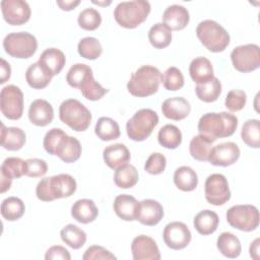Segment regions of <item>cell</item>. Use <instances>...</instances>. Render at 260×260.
Returning a JSON list of instances; mask_svg holds the SVG:
<instances>
[{"label": "cell", "instance_id": "cell-26", "mask_svg": "<svg viewBox=\"0 0 260 260\" xmlns=\"http://www.w3.org/2000/svg\"><path fill=\"white\" fill-rule=\"evenodd\" d=\"M1 145L11 151L20 149L26 140L24 131L18 127H6L1 124Z\"/></svg>", "mask_w": 260, "mask_h": 260}, {"label": "cell", "instance_id": "cell-39", "mask_svg": "<svg viewBox=\"0 0 260 260\" xmlns=\"http://www.w3.org/2000/svg\"><path fill=\"white\" fill-rule=\"evenodd\" d=\"M25 211L23 201L18 197H8L1 203V214L8 221L19 219Z\"/></svg>", "mask_w": 260, "mask_h": 260}, {"label": "cell", "instance_id": "cell-1", "mask_svg": "<svg viewBox=\"0 0 260 260\" xmlns=\"http://www.w3.org/2000/svg\"><path fill=\"white\" fill-rule=\"evenodd\" d=\"M238 127V118L228 112L206 113L198 121V132L215 141L218 138L232 136Z\"/></svg>", "mask_w": 260, "mask_h": 260}, {"label": "cell", "instance_id": "cell-23", "mask_svg": "<svg viewBox=\"0 0 260 260\" xmlns=\"http://www.w3.org/2000/svg\"><path fill=\"white\" fill-rule=\"evenodd\" d=\"M103 157L110 169L116 170L130 160V151L125 144L115 143L104 149Z\"/></svg>", "mask_w": 260, "mask_h": 260}, {"label": "cell", "instance_id": "cell-38", "mask_svg": "<svg viewBox=\"0 0 260 260\" xmlns=\"http://www.w3.org/2000/svg\"><path fill=\"white\" fill-rule=\"evenodd\" d=\"M157 140L162 147L168 149H175L182 142V133L177 126L173 124H167L159 129Z\"/></svg>", "mask_w": 260, "mask_h": 260}, {"label": "cell", "instance_id": "cell-42", "mask_svg": "<svg viewBox=\"0 0 260 260\" xmlns=\"http://www.w3.org/2000/svg\"><path fill=\"white\" fill-rule=\"evenodd\" d=\"M77 51L81 57L87 60H95L102 55L103 48L98 39L93 37H86L79 41Z\"/></svg>", "mask_w": 260, "mask_h": 260}, {"label": "cell", "instance_id": "cell-12", "mask_svg": "<svg viewBox=\"0 0 260 260\" xmlns=\"http://www.w3.org/2000/svg\"><path fill=\"white\" fill-rule=\"evenodd\" d=\"M204 194L208 203L219 206L231 198V191L226 178L221 174H212L207 177L204 184Z\"/></svg>", "mask_w": 260, "mask_h": 260}, {"label": "cell", "instance_id": "cell-10", "mask_svg": "<svg viewBox=\"0 0 260 260\" xmlns=\"http://www.w3.org/2000/svg\"><path fill=\"white\" fill-rule=\"evenodd\" d=\"M231 60L236 70L248 73L260 66V48L256 44L238 46L231 53Z\"/></svg>", "mask_w": 260, "mask_h": 260}, {"label": "cell", "instance_id": "cell-31", "mask_svg": "<svg viewBox=\"0 0 260 260\" xmlns=\"http://www.w3.org/2000/svg\"><path fill=\"white\" fill-rule=\"evenodd\" d=\"M51 79L52 76L39 64V62L32 63L26 69L25 80L31 88H45L51 82Z\"/></svg>", "mask_w": 260, "mask_h": 260}, {"label": "cell", "instance_id": "cell-32", "mask_svg": "<svg viewBox=\"0 0 260 260\" xmlns=\"http://www.w3.org/2000/svg\"><path fill=\"white\" fill-rule=\"evenodd\" d=\"M138 172L136 168L130 164H124L117 168L114 175V182L117 187L128 189L134 187L138 182Z\"/></svg>", "mask_w": 260, "mask_h": 260}, {"label": "cell", "instance_id": "cell-21", "mask_svg": "<svg viewBox=\"0 0 260 260\" xmlns=\"http://www.w3.org/2000/svg\"><path fill=\"white\" fill-rule=\"evenodd\" d=\"M191 111L190 103L182 96L169 98L161 105V112L168 119L180 121L185 119Z\"/></svg>", "mask_w": 260, "mask_h": 260}, {"label": "cell", "instance_id": "cell-6", "mask_svg": "<svg viewBox=\"0 0 260 260\" xmlns=\"http://www.w3.org/2000/svg\"><path fill=\"white\" fill-rule=\"evenodd\" d=\"M59 118L72 130L81 132L89 127L92 117L82 103L75 99H68L60 105Z\"/></svg>", "mask_w": 260, "mask_h": 260}, {"label": "cell", "instance_id": "cell-19", "mask_svg": "<svg viewBox=\"0 0 260 260\" xmlns=\"http://www.w3.org/2000/svg\"><path fill=\"white\" fill-rule=\"evenodd\" d=\"M81 144L79 140L73 136L65 134L58 142L55 154L64 162L70 164L76 161L81 155Z\"/></svg>", "mask_w": 260, "mask_h": 260}, {"label": "cell", "instance_id": "cell-33", "mask_svg": "<svg viewBox=\"0 0 260 260\" xmlns=\"http://www.w3.org/2000/svg\"><path fill=\"white\" fill-rule=\"evenodd\" d=\"M95 135L103 141H110L120 137L119 124L109 117H101L94 127Z\"/></svg>", "mask_w": 260, "mask_h": 260}, {"label": "cell", "instance_id": "cell-44", "mask_svg": "<svg viewBox=\"0 0 260 260\" xmlns=\"http://www.w3.org/2000/svg\"><path fill=\"white\" fill-rule=\"evenodd\" d=\"M82 95L89 101L101 100L109 89L103 87L98 81L94 80L93 74L90 75L79 87Z\"/></svg>", "mask_w": 260, "mask_h": 260}, {"label": "cell", "instance_id": "cell-4", "mask_svg": "<svg viewBox=\"0 0 260 260\" xmlns=\"http://www.w3.org/2000/svg\"><path fill=\"white\" fill-rule=\"evenodd\" d=\"M150 12V4L145 0L123 1L114 10V18L125 28H135L146 20Z\"/></svg>", "mask_w": 260, "mask_h": 260}, {"label": "cell", "instance_id": "cell-14", "mask_svg": "<svg viewBox=\"0 0 260 260\" xmlns=\"http://www.w3.org/2000/svg\"><path fill=\"white\" fill-rule=\"evenodd\" d=\"M191 232L188 226L181 221L168 223L162 232L165 244L173 250H182L191 242Z\"/></svg>", "mask_w": 260, "mask_h": 260}, {"label": "cell", "instance_id": "cell-35", "mask_svg": "<svg viewBox=\"0 0 260 260\" xmlns=\"http://www.w3.org/2000/svg\"><path fill=\"white\" fill-rule=\"evenodd\" d=\"M212 143L209 138L202 134L194 136L189 144V151L193 158L200 161H207L209 152L212 148Z\"/></svg>", "mask_w": 260, "mask_h": 260}, {"label": "cell", "instance_id": "cell-7", "mask_svg": "<svg viewBox=\"0 0 260 260\" xmlns=\"http://www.w3.org/2000/svg\"><path fill=\"white\" fill-rule=\"evenodd\" d=\"M158 124V116L151 109L138 110L126 124V132L130 139L143 141L149 137Z\"/></svg>", "mask_w": 260, "mask_h": 260}, {"label": "cell", "instance_id": "cell-40", "mask_svg": "<svg viewBox=\"0 0 260 260\" xmlns=\"http://www.w3.org/2000/svg\"><path fill=\"white\" fill-rule=\"evenodd\" d=\"M243 141L250 147L259 148L260 146V122L258 119L247 120L241 130Z\"/></svg>", "mask_w": 260, "mask_h": 260}, {"label": "cell", "instance_id": "cell-55", "mask_svg": "<svg viewBox=\"0 0 260 260\" xmlns=\"http://www.w3.org/2000/svg\"><path fill=\"white\" fill-rule=\"evenodd\" d=\"M259 238L255 239L251 245H250V249H249V252H250V256L253 258V259H258L259 258Z\"/></svg>", "mask_w": 260, "mask_h": 260}, {"label": "cell", "instance_id": "cell-30", "mask_svg": "<svg viewBox=\"0 0 260 260\" xmlns=\"http://www.w3.org/2000/svg\"><path fill=\"white\" fill-rule=\"evenodd\" d=\"M174 183L178 189L184 192H190L196 189L198 185V177L192 168L183 166L175 171Z\"/></svg>", "mask_w": 260, "mask_h": 260}, {"label": "cell", "instance_id": "cell-41", "mask_svg": "<svg viewBox=\"0 0 260 260\" xmlns=\"http://www.w3.org/2000/svg\"><path fill=\"white\" fill-rule=\"evenodd\" d=\"M90 75H92V70L88 65L83 63H76L68 70L66 74V81L70 86L79 88L80 85Z\"/></svg>", "mask_w": 260, "mask_h": 260}, {"label": "cell", "instance_id": "cell-29", "mask_svg": "<svg viewBox=\"0 0 260 260\" xmlns=\"http://www.w3.org/2000/svg\"><path fill=\"white\" fill-rule=\"evenodd\" d=\"M216 247L223 256L231 259L239 257L242 252L240 240L234 234L229 232H223L218 236Z\"/></svg>", "mask_w": 260, "mask_h": 260}, {"label": "cell", "instance_id": "cell-17", "mask_svg": "<svg viewBox=\"0 0 260 260\" xmlns=\"http://www.w3.org/2000/svg\"><path fill=\"white\" fill-rule=\"evenodd\" d=\"M161 204L153 199H144L138 202L136 210V220L148 226L157 224L164 217Z\"/></svg>", "mask_w": 260, "mask_h": 260}, {"label": "cell", "instance_id": "cell-20", "mask_svg": "<svg viewBox=\"0 0 260 260\" xmlns=\"http://www.w3.org/2000/svg\"><path fill=\"white\" fill-rule=\"evenodd\" d=\"M190 20L189 11L182 5L173 4L162 13V23L171 30H181L187 26Z\"/></svg>", "mask_w": 260, "mask_h": 260}, {"label": "cell", "instance_id": "cell-13", "mask_svg": "<svg viewBox=\"0 0 260 260\" xmlns=\"http://www.w3.org/2000/svg\"><path fill=\"white\" fill-rule=\"evenodd\" d=\"M1 11L4 20L10 25H21L30 18V7L23 0H2Z\"/></svg>", "mask_w": 260, "mask_h": 260}, {"label": "cell", "instance_id": "cell-22", "mask_svg": "<svg viewBox=\"0 0 260 260\" xmlns=\"http://www.w3.org/2000/svg\"><path fill=\"white\" fill-rule=\"evenodd\" d=\"M39 64L53 77L61 72L66 58L62 51L56 48L46 49L39 58Z\"/></svg>", "mask_w": 260, "mask_h": 260}, {"label": "cell", "instance_id": "cell-36", "mask_svg": "<svg viewBox=\"0 0 260 260\" xmlns=\"http://www.w3.org/2000/svg\"><path fill=\"white\" fill-rule=\"evenodd\" d=\"M61 240L72 249H80L86 242V234L77 225L69 223L60 232Z\"/></svg>", "mask_w": 260, "mask_h": 260}, {"label": "cell", "instance_id": "cell-50", "mask_svg": "<svg viewBox=\"0 0 260 260\" xmlns=\"http://www.w3.org/2000/svg\"><path fill=\"white\" fill-rule=\"evenodd\" d=\"M66 133L60 129V128H52L50 129L43 140V146L45 148V150L50 153V154H55V149L56 146L58 144V142L60 141V139L65 135Z\"/></svg>", "mask_w": 260, "mask_h": 260}, {"label": "cell", "instance_id": "cell-37", "mask_svg": "<svg viewBox=\"0 0 260 260\" xmlns=\"http://www.w3.org/2000/svg\"><path fill=\"white\" fill-rule=\"evenodd\" d=\"M148 40L155 49L167 48L172 42V30L162 22H157L150 27Z\"/></svg>", "mask_w": 260, "mask_h": 260}, {"label": "cell", "instance_id": "cell-28", "mask_svg": "<svg viewBox=\"0 0 260 260\" xmlns=\"http://www.w3.org/2000/svg\"><path fill=\"white\" fill-rule=\"evenodd\" d=\"M219 223L218 215L209 209H204L198 212L194 219L193 224L195 230L203 236H207L210 234H213Z\"/></svg>", "mask_w": 260, "mask_h": 260}, {"label": "cell", "instance_id": "cell-47", "mask_svg": "<svg viewBox=\"0 0 260 260\" xmlns=\"http://www.w3.org/2000/svg\"><path fill=\"white\" fill-rule=\"evenodd\" d=\"M247 102V95L243 90L232 89L228 92L224 101L225 108L231 112L241 111Z\"/></svg>", "mask_w": 260, "mask_h": 260}, {"label": "cell", "instance_id": "cell-53", "mask_svg": "<svg viewBox=\"0 0 260 260\" xmlns=\"http://www.w3.org/2000/svg\"><path fill=\"white\" fill-rule=\"evenodd\" d=\"M1 78H0V83L3 84L5 83L11 75V68L9 63L5 59H1Z\"/></svg>", "mask_w": 260, "mask_h": 260}, {"label": "cell", "instance_id": "cell-51", "mask_svg": "<svg viewBox=\"0 0 260 260\" xmlns=\"http://www.w3.org/2000/svg\"><path fill=\"white\" fill-rule=\"evenodd\" d=\"M83 260H99V259H116V256L102 246L93 245L86 249L82 256Z\"/></svg>", "mask_w": 260, "mask_h": 260}, {"label": "cell", "instance_id": "cell-54", "mask_svg": "<svg viewBox=\"0 0 260 260\" xmlns=\"http://www.w3.org/2000/svg\"><path fill=\"white\" fill-rule=\"evenodd\" d=\"M80 4L79 0H64V1H57V5L60 7V9L65 10V11H70L72 9H74L76 6H78Z\"/></svg>", "mask_w": 260, "mask_h": 260}, {"label": "cell", "instance_id": "cell-49", "mask_svg": "<svg viewBox=\"0 0 260 260\" xmlns=\"http://www.w3.org/2000/svg\"><path fill=\"white\" fill-rule=\"evenodd\" d=\"M48 171V165L46 160L41 158H28L25 160V173L24 175L31 178H38L44 176Z\"/></svg>", "mask_w": 260, "mask_h": 260}, {"label": "cell", "instance_id": "cell-18", "mask_svg": "<svg viewBox=\"0 0 260 260\" xmlns=\"http://www.w3.org/2000/svg\"><path fill=\"white\" fill-rule=\"evenodd\" d=\"M54 118V110L52 105L43 99L35 100L28 109V119L31 124L40 127L49 125Z\"/></svg>", "mask_w": 260, "mask_h": 260}, {"label": "cell", "instance_id": "cell-52", "mask_svg": "<svg viewBox=\"0 0 260 260\" xmlns=\"http://www.w3.org/2000/svg\"><path fill=\"white\" fill-rule=\"evenodd\" d=\"M46 260H56V259H61V260H70L71 256L69 251L60 245L52 246L50 247L45 255Z\"/></svg>", "mask_w": 260, "mask_h": 260}, {"label": "cell", "instance_id": "cell-5", "mask_svg": "<svg viewBox=\"0 0 260 260\" xmlns=\"http://www.w3.org/2000/svg\"><path fill=\"white\" fill-rule=\"evenodd\" d=\"M196 35L201 44L213 53L224 51L230 44V35L225 28L211 19L200 21L196 27Z\"/></svg>", "mask_w": 260, "mask_h": 260}, {"label": "cell", "instance_id": "cell-2", "mask_svg": "<svg viewBox=\"0 0 260 260\" xmlns=\"http://www.w3.org/2000/svg\"><path fill=\"white\" fill-rule=\"evenodd\" d=\"M75 179L68 174H59L42 179L36 188L37 197L45 202L70 197L76 191Z\"/></svg>", "mask_w": 260, "mask_h": 260}, {"label": "cell", "instance_id": "cell-3", "mask_svg": "<svg viewBox=\"0 0 260 260\" xmlns=\"http://www.w3.org/2000/svg\"><path fill=\"white\" fill-rule=\"evenodd\" d=\"M161 82L160 71L151 65H143L132 73L128 83V91L138 98H145L155 93Z\"/></svg>", "mask_w": 260, "mask_h": 260}, {"label": "cell", "instance_id": "cell-9", "mask_svg": "<svg viewBox=\"0 0 260 260\" xmlns=\"http://www.w3.org/2000/svg\"><path fill=\"white\" fill-rule=\"evenodd\" d=\"M226 221L237 230L252 232L259 225V211L256 206L250 204L234 205L226 211Z\"/></svg>", "mask_w": 260, "mask_h": 260}, {"label": "cell", "instance_id": "cell-48", "mask_svg": "<svg viewBox=\"0 0 260 260\" xmlns=\"http://www.w3.org/2000/svg\"><path fill=\"white\" fill-rule=\"evenodd\" d=\"M167 166L166 156L160 152L151 153L144 165V170L150 175H159L164 173Z\"/></svg>", "mask_w": 260, "mask_h": 260}, {"label": "cell", "instance_id": "cell-45", "mask_svg": "<svg viewBox=\"0 0 260 260\" xmlns=\"http://www.w3.org/2000/svg\"><path fill=\"white\" fill-rule=\"evenodd\" d=\"M79 26L85 30H94L102 23L101 13L94 8H85L83 9L77 18Z\"/></svg>", "mask_w": 260, "mask_h": 260}, {"label": "cell", "instance_id": "cell-11", "mask_svg": "<svg viewBox=\"0 0 260 260\" xmlns=\"http://www.w3.org/2000/svg\"><path fill=\"white\" fill-rule=\"evenodd\" d=\"M0 109L4 117L10 120H18L23 113V93L13 84L4 86L0 92Z\"/></svg>", "mask_w": 260, "mask_h": 260}, {"label": "cell", "instance_id": "cell-43", "mask_svg": "<svg viewBox=\"0 0 260 260\" xmlns=\"http://www.w3.org/2000/svg\"><path fill=\"white\" fill-rule=\"evenodd\" d=\"M0 172L11 180L18 179L25 173V160L20 157H7L2 162Z\"/></svg>", "mask_w": 260, "mask_h": 260}, {"label": "cell", "instance_id": "cell-15", "mask_svg": "<svg viewBox=\"0 0 260 260\" xmlns=\"http://www.w3.org/2000/svg\"><path fill=\"white\" fill-rule=\"evenodd\" d=\"M239 157V146L235 142L228 141L213 146L209 152L207 161L217 167H229L234 165Z\"/></svg>", "mask_w": 260, "mask_h": 260}, {"label": "cell", "instance_id": "cell-25", "mask_svg": "<svg viewBox=\"0 0 260 260\" xmlns=\"http://www.w3.org/2000/svg\"><path fill=\"white\" fill-rule=\"evenodd\" d=\"M138 201L131 195L121 194L114 200V211L123 220L133 221L136 220V210Z\"/></svg>", "mask_w": 260, "mask_h": 260}, {"label": "cell", "instance_id": "cell-8", "mask_svg": "<svg viewBox=\"0 0 260 260\" xmlns=\"http://www.w3.org/2000/svg\"><path fill=\"white\" fill-rule=\"evenodd\" d=\"M5 52L14 58H30L38 49V41L35 36L27 31L8 34L3 40Z\"/></svg>", "mask_w": 260, "mask_h": 260}, {"label": "cell", "instance_id": "cell-56", "mask_svg": "<svg viewBox=\"0 0 260 260\" xmlns=\"http://www.w3.org/2000/svg\"><path fill=\"white\" fill-rule=\"evenodd\" d=\"M93 4H98V5H110L111 4V1H108V2H100V1H92Z\"/></svg>", "mask_w": 260, "mask_h": 260}, {"label": "cell", "instance_id": "cell-34", "mask_svg": "<svg viewBox=\"0 0 260 260\" xmlns=\"http://www.w3.org/2000/svg\"><path fill=\"white\" fill-rule=\"evenodd\" d=\"M197 98L205 103L215 102L221 92V83L217 77H212L210 80L199 83L195 87Z\"/></svg>", "mask_w": 260, "mask_h": 260}, {"label": "cell", "instance_id": "cell-16", "mask_svg": "<svg viewBox=\"0 0 260 260\" xmlns=\"http://www.w3.org/2000/svg\"><path fill=\"white\" fill-rule=\"evenodd\" d=\"M131 252L134 260H159L160 252L155 241L145 235L137 236L131 244Z\"/></svg>", "mask_w": 260, "mask_h": 260}, {"label": "cell", "instance_id": "cell-27", "mask_svg": "<svg viewBox=\"0 0 260 260\" xmlns=\"http://www.w3.org/2000/svg\"><path fill=\"white\" fill-rule=\"evenodd\" d=\"M189 73L192 80L197 84L204 83L214 77L212 64L205 57H197L193 59L189 66Z\"/></svg>", "mask_w": 260, "mask_h": 260}, {"label": "cell", "instance_id": "cell-24", "mask_svg": "<svg viewBox=\"0 0 260 260\" xmlns=\"http://www.w3.org/2000/svg\"><path fill=\"white\" fill-rule=\"evenodd\" d=\"M72 217L80 223L92 222L99 215V209L91 199H79L71 207Z\"/></svg>", "mask_w": 260, "mask_h": 260}, {"label": "cell", "instance_id": "cell-46", "mask_svg": "<svg viewBox=\"0 0 260 260\" xmlns=\"http://www.w3.org/2000/svg\"><path fill=\"white\" fill-rule=\"evenodd\" d=\"M161 82L166 89L170 91H175L181 89L184 86L185 80L181 70L177 67L172 66L168 68L161 75Z\"/></svg>", "mask_w": 260, "mask_h": 260}]
</instances>
